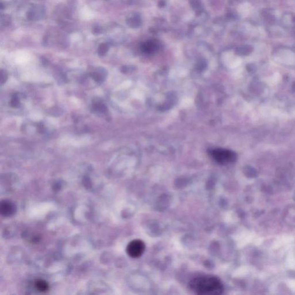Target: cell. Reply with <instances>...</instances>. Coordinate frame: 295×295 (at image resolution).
<instances>
[{"mask_svg": "<svg viewBox=\"0 0 295 295\" xmlns=\"http://www.w3.org/2000/svg\"><path fill=\"white\" fill-rule=\"evenodd\" d=\"M292 89L294 90V92H295V83H294V85H293V87H292Z\"/></svg>", "mask_w": 295, "mask_h": 295, "instance_id": "11", "label": "cell"}, {"mask_svg": "<svg viewBox=\"0 0 295 295\" xmlns=\"http://www.w3.org/2000/svg\"><path fill=\"white\" fill-rule=\"evenodd\" d=\"M92 77L93 79L96 81V82H100L101 83L105 79V74L104 73V72L102 71H99V72H96L93 74Z\"/></svg>", "mask_w": 295, "mask_h": 295, "instance_id": "6", "label": "cell"}, {"mask_svg": "<svg viewBox=\"0 0 295 295\" xmlns=\"http://www.w3.org/2000/svg\"><path fill=\"white\" fill-rule=\"evenodd\" d=\"M34 286L38 291L42 293L47 292L49 289V285L47 282L41 279L35 280L34 282Z\"/></svg>", "mask_w": 295, "mask_h": 295, "instance_id": "5", "label": "cell"}, {"mask_svg": "<svg viewBox=\"0 0 295 295\" xmlns=\"http://www.w3.org/2000/svg\"><path fill=\"white\" fill-rule=\"evenodd\" d=\"M211 154L214 160L221 164H227L236 160V154L229 150L216 149H214Z\"/></svg>", "mask_w": 295, "mask_h": 295, "instance_id": "2", "label": "cell"}, {"mask_svg": "<svg viewBox=\"0 0 295 295\" xmlns=\"http://www.w3.org/2000/svg\"><path fill=\"white\" fill-rule=\"evenodd\" d=\"M16 210L15 205L9 201H3L0 205L1 214L5 217L12 216Z\"/></svg>", "mask_w": 295, "mask_h": 295, "instance_id": "4", "label": "cell"}, {"mask_svg": "<svg viewBox=\"0 0 295 295\" xmlns=\"http://www.w3.org/2000/svg\"><path fill=\"white\" fill-rule=\"evenodd\" d=\"M108 47L107 45H101L99 49V53L100 55L103 56L107 51Z\"/></svg>", "mask_w": 295, "mask_h": 295, "instance_id": "9", "label": "cell"}, {"mask_svg": "<svg viewBox=\"0 0 295 295\" xmlns=\"http://www.w3.org/2000/svg\"><path fill=\"white\" fill-rule=\"evenodd\" d=\"M20 103V100H19V99L18 98V96L17 95H15L12 99V100H11V105L13 106V107H17L19 105V104Z\"/></svg>", "mask_w": 295, "mask_h": 295, "instance_id": "8", "label": "cell"}, {"mask_svg": "<svg viewBox=\"0 0 295 295\" xmlns=\"http://www.w3.org/2000/svg\"><path fill=\"white\" fill-rule=\"evenodd\" d=\"M145 250V244L144 242L140 239H135L128 244L126 252L130 257L137 258L143 254Z\"/></svg>", "mask_w": 295, "mask_h": 295, "instance_id": "3", "label": "cell"}, {"mask_svg": "<svg viewBox=\"0 0 295 295\" xmlns=\"http://www.w3.org/2000/svg\"><path fill=\"white\" fill-rule=\"evenodd\" d=\"M189 287L197 295H221L224 291L221 281L211 275L200 276L192 279L189 282Z\"/></svg>", "mask_w": 295, "mask_h": 295, "instance_id": "1", "label": "cell"}, {"mask_svg": "<svg viewBox=\"0 0 295 295\" xmlns=\"http://www.w3.org/2000/svg\"><path fill=\"white\" fill-rule=\"evenodd\" d=\"M7 74L5 72H3L2 71L1 73V84H3L7 79Z\"/></svg>", "mask_w": 295, "mask_h": 295, "instance_id": "10", "label": "cell"}, {"mask_svg": "<svg viewBox=\"0 0 295 295\" xmlns=\"http://www.w3.org/2000/svg\"><path fill=\"white\" fill-rule=\"evenodd\" d=\"M94 108L96 111L100 113H105L106 111V107L102 103H96L94 105Z\"/></svg>", "mask_w": 295, "mask_h": 295, "instance_id": "7", "label": "cell"}]
</instances>
